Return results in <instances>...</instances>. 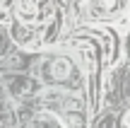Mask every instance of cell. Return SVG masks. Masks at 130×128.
<instances>
[{
    "mask_svg": "<svg viewBox=\"0 0 130 128\" xmlns=\"http://www.w3.org/2000/svg\"><path fill=\"white\" fill-rule=\"evenodd\" d=\"M46 77L51 82H58V85H68V82L77 80V70H75V63L65 56H58L53 61L46 63Z\"/></svg>",
    "mask_w": 130,
    "mask_h": 128,
    "instance_id": "cell-1",
    "label": "cell"
},
{
    "mask_svg": "<svg viewBox=\"0 0 130 128\" xmlns=\"http://www.w3.org/2000/svg\"><path fill=\"white\" fill-rule=\"evenodd\" d=\"M12 36H14V41H17L19 46H24V48H36L39 46V41L34 39V32L29 27H24V24H14L12 27Z\"/></svg>",
    "mask_w": 130,
    "mask_h": 128,
    "instance_id": "cell-4",
    "label": "cell"
},
{
    "mask_svg": "<svg viewBox=\"0 0 130 128\" xmlns=\"http://www.w3.org/2000/svg\"><path fill=\"white\" fill-rule=\"evenodd\" d=\"M0 51H3V39H0Z\"/></svg>",
    "mask_w": 130,
    "mask_h": 128,
    "instance_id": "cell-6",
    "label": "cell"
},
{
    "mask_svg": "<svg viewBox=\"0 0 130 128\" xmlns=\"http://www.w3.org/2000/svg\"><path fill=\"white\" fill-rule=\"evenodd\" d=\"M128 10V0H94L92 15L99 19H116Z\"/></svg>",
    "mask_w": 130,
    "mask_h": 128,
    "instance_id": "cell-2",
    "label": "cell"
},
{
    "mask_svg": "<svg viewBox=\"0 0 130 128\" xmlns=\"http://www.w3.org/2000/svg\"><path fill=\"white\" fill-rule=\"evenodd\" d=\"M29 128H65V126H63V121L58 119L56 114H51V111H39V114L29 121Z\"/></svg>",
    "mask_w": 130,
    "mask_h": 128,
    "instance_id": "cell-3",
    "label": "cell"
},
{
    "mask_svg": "<svg viewBox=\"0 0 130 128\" xmlns=\"http://www.w3.org/2000/svg\"><path fill=\"white\" fill-rule=\"evenodd\" d=\"M118 123H121V128H130V109H125L121 114V121Z\"/></svg>",
    "mask_w": 130,
    "mask_h": 128,
    "instance_id": "cell-5",
    "label": "cell"
}]
</instances>
